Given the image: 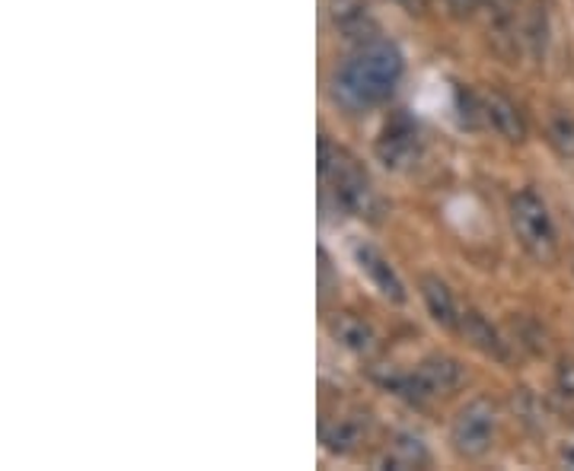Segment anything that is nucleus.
Wrapping results in <instances>:
<instances>
[{
    "mask_svg": "<svg viewBox=\"0 0 574 471\" xmlns=\"http://www.w3.org/2000/svg\"><path fill=\"white\" fill-rule=\"evenodd\" d=\"M402 51L386 38H364L336 71L332 93L344 109L367 111L383 106L402 80Z\"/></svg>",
    "mask_w": 574,
    "mask_h": 471,
    "instance_id": "nucleus-1",
    "label": "nucleus"
},
{
    "mask_svg": "<svg viewBox=\"0 0 574 471\" xmlns=\"http://www.w3.org/2000/svg\"><path fill=\"white\" fill-rule=\"evenodd\" d=\"M319 176L326 185V195L336 201L339 211L367 220L380 214V198L374 191V181L348 150L319 141Z\"/></svg>",
    "mask_w": 574,
    "mask_h": 471,
    "instance_id": "nucleus-2",
    "label": "nucleus"
},
{
    "mask_svg": "<svg viewBox=\"0 0 574 471\" xmlns=\"http://www.w3.org/2000/svg\"><path fill=\"white\" fill-rule=\"evenodd\" d=\"M511 229L520 243V249L539 264H552L559 258V229L549 214L546 201L534 188H524L511 198Z\"/></svg>",
    "mask_w": 574,
    "mask_h": 471,
    "instance_id": "nucleus-3",
    "label": "nucleus"
},
{
    "mask_svg": "<svg viewBox=\"0 0 574 471\" xmlns=\"http://www.w3.org/2000/svg\"><path fill=\"white\" fill-rule=\"evenodd\" d=\"M466 373L454 357L447 354H431L415 366V373L409 376H393L386 379V386L409 401H424V399H441V396H450L462 386Z\"/></svg>",
    "mask_w": 574,
    "mask_h": 471,
    "instance_id": "nucleus-4",
    "label": "nucleus"
},
{
    "mask_svg": "<svg viewBox=\"0 0 574 471\" xmlns=\"http://www.w3.org/2000/svg\"><path fill=\"white\" fill-rule=\"evenodd\" d=\"M497 434V408L492 399L466 401L450 424V446L459 459H482Z\"/></svg>",
    "mask_w": 574,
    "mask_h": 471,
    "instance_id": "nucleus-5",
    "label": "nucleus"
},
{
    "mask_svg": "<svg viewBox=\"0 0 574 471\" xmlns=\"http://www.w3.org/2000/svg\"><path fill=\"white\" fill-rule=\"evenodd\" d=\"M457 99L469 106L472 118H479L485 128H492L497 138H504L507 144H524L527 141V134H530L527 118L511 96H504L497 90H492V93H462V90H457Z\"/></svg>",
    "mask_w": 574,
    "mask_h": 471,
    "instance_id": "nucleus-6",
    "label": "nucleus"
},
{
    "mask_svg": "<svg viewBox=\"0 0 574 471\" xmlns=\"http://www.w3.org/2000/svg\"><path fill=\"white\" fill-rule=\"evenodd\" d=\"M377 156H380L386 169H409V166L419 163L421 131L406 111H396L383 125L380 138H377Z\"/></svg>",
    "mask_w": 574,
    "mask_h": 471,
    "instance_id": "nucleus-7",
    "label": "nucleus"
},
{
    "mask_svg": "<svg viewBox=\"0 0 574 471\" xmlns=\"http://www.w3.org/2000/svg\"><path fill=\"white\" fill-rule=\"evenodd\" d=\"M354 261H358L361 274L377 287V293H380L383 299H389V303H406V287H402L399 274L393 271V264H389L374 246L358 243V246H354Z\"/></svg>",
    "mask_w": 574,
    "mask_h": 471,
    "instance_id": "nucleus-8",
    "label": "nucleus"
},
{
    "mask_svg": "<svg viewBox=\"0 0 574 471\" xmlns=\"http://www.w3.org/2000/svg\"><path fill=\"white\" fill-rule=\"evenodd\" d=\"M367 436V414L358 411V408H348L342 414L323 421V443L329 452H339V456H348L358 449V443Z\"/></svg>",
    "mask_w": 574,
    "mask_h": 471,
    "instance_id": "nucleus-9",
    "label": "nucleus"
},
{
    "mask_svg": "<svg viewBox=\"0 0 574 471\" xmlns=\"http://www.w3.org/2000/svg\"><path fill=\"white\" fill-rule=\"evenodd\" d=\"M457 331L476 348V351H482V354L492 357V361H507V357H511L507 341H504L495 328H492V322H489L485 316H479L476 309H466V313L459 316Z\"/></svg>",
    "mask_w": 574,
    "mask_h": 471,
    "instance_id": "nucleus-10",
    "label": "nucleus"
},
{
    "mask_svg": "<svg viewBox=\"0 0 574 471\" xmlns=\"http://www.w3.org/2000/svg\"><path fill=\"white\" fill-rule=\"evenodd\" d=\"M419 287H421V299H424V306H427V313H431V319H434L437 326L457 331L459 316H462V313H459L457 299H454L450 287H447L441 278H434V274H424L419 281Z\"/></svg>",
    "mask_w": 574,
    "mask_h": 471,
    "instance_id": "nucleus-11",
    "label": "nucleus"
},
{
    "mask_svg": "<svg viewBox=\"0 0 574 471\" xmlns=\"http://www.w3.org/2000/svg\"><path fill=\"white\" fill-rule=\"evenodd\" d=\"M329 328H332L336 341L342 348H348L351 354H358V357H367V354L377 351V331L367 326L364 319H358L354 313H339Z\"/></svg>",
    "mask_w": 574,
    "mask_h": 471,
    "instance_id": "nucleus-12",
    "label": "nucleus"
},
{
    "mask_svg": "<svg viewBox=\"0 0 574 471\" xmlns=\"http://www.w3.org/2000/svg\"><path fill=\"white\" fill-rule=\"evenodd\" d=\"M431 462V456H427V449H424V443H421L419 436L412 434H399L393 436V443L386 446V452H383L380 459H377V466L380 469H424Z\"/></svg>",
    "mask_w": 574,
    "mask_h": 471,
    "instance_id": "nucleus-13",
    "label": "nucleus"
},
{
    "mask_svg": "<svg viewBox=\"0 0 574 471\" xmlns=\"http://www.w3.org/2000/svg\"><path fill=\"white\" fill-rule=\"evenodd\" d=\"M546 138L552 150L565 160H574V115L572 111H555L546 125Z\"/></svg>",
    "mask_w": 574,
    "mask_h": 471,
    "instance_id": "nucleus-14",
    "label": "nucleus"
},
{
    "mask_svg": "<svg viewBox=\"0 0 574 471\" xmlns=\"http://www.w3.org/2000/svg\"><path fill=\"white\" fill-rule=\"evenodd\" d=\"M555 379H559V389H562V396H569L574 399V361L559 363V373H555Z\"/></svg>",
    "mask_w": 574,
    "mask_h": 471,
    "instance_id": "nucleus-15",
    "label": "nucleus"
},
{
    "mask_svg": "<svg viewBox=\"0 0 574 471\" xmlns=\"http://www.w3.org/2000/svg\"><path fill=\"white\" fill-rule=\"evenodd\" d=\"M559 462H562L565 469H574V439H569V443L559 449Z\"/></svg>",
    "mask_w": 574,
    "mask_h": 471,
    "instance_id": "nucleus-16",
    "label": "nucleus"
},
{
    "mask_svg": "<svg viewBox=\"0 0 574 471\" xmlns=\"http://www.w3.org/2000/svg\"><path fill=\"white\" fill-rule=\"evenodd\" d=\"M396 3H402L409 13H421V10H427V0H396Z\"/></svg>",
    "mask_w": 574,
    "mask_h": 471,
    "instance_id": "nucleus-17",
    "label": "nucleus"
},
{
    "mask_svg": "<svg viewBox=\"0 0 574 471\" xmlns=\"http://www.w3.org/2000/svg\"><path fill=\"white\" fill-rule=\"evenodd\" d=\"M495 3V10H501V13H511L520 0H492Z\"/></svg>",
    "mask_w": 574,
    "mask_h": 471,
    "instance_id": "nucleus-18",
    "label": "nucleus"
}]
</instances>
